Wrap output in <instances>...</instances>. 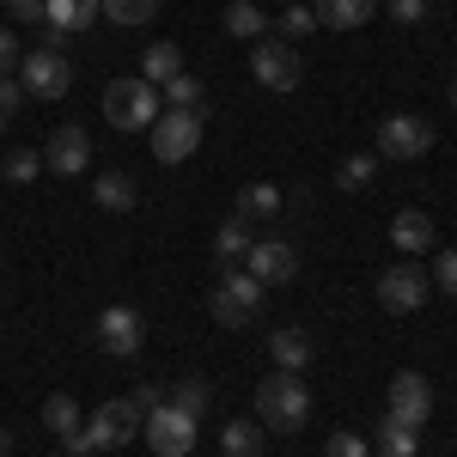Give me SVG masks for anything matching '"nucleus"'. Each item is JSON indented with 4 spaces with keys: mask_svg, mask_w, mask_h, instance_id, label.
Returning <instances> with one entry per match:
<instances>
[{
    "mask_svg": "<svg viewBox=\"0 0 457 457\" xmlns=\"http://www.w3.org/2000/svg\"><path fill=\"white\" fill-rule=\"evenodd\" d=\"M92 202H98L104 213H129L135 202H141V189H135V177H129V171H104L98 183H92Z\"/></svg>",
    "mask_w": 457,
    "mask_h": 457,
    "instance_id": "nucleus-19",
    "label": "nucleus"
},
{
    "mask_svg": "<svg viewBox=\"0 0 457 457\" xmlns=\"http://www.w3.org/2000/svg\"><path fill=\"white\" fill-rule=\"evenodd\" d=\"M372 12H378V0H312V19L323 31H360V25H372Z\"/></svg>",
    "mask_w": 457,
    "mask_h": 457,
    "instance_id": "nucleus-15",
    "label": "nucleus"
},
{
    "mask_svg": "<svg viewBox=\"0 0 457 457\" xmlns=\"http://www.w3.org/2000/svg\"><path fill=\"white\" fill-rule=\"evenodd\" d=\"M104 122L122 129V135H146L159 122V86H146L141 73L135 79H110L104 86Z\"/></svg>",
    "mask_w": 457,
    "mask_h": 457,
    "instance_id": "nucleus-3",
    "label": "nucleus"
},
{
    "mask_svg": "<svg viewBox=\"0 0 457 457\" xmlns=\"http://www.w3.org/2000/svg\"><path fill=\"white\" fill-rule=\"evenodd\" d=\"M208 378H177V390H171V403L177 409H183V415H195V421H202V415H208Z\"/></svg>",
    "mask_w": 457,
    "mask_h": 457,
    "instance_id": "nucleus-30",
    "label": "nucleus"
},
{
    "mask_svg": "<svg viewBox=\"0 0 457 457\" xmlns=\"http://www.w3.org/2000/svg\"><path fill=\"white\" fill-rule=\"evenodd\" d=\"M452 110H457V73H452Z\"/></svg>",
    "mask_w": 457,
    "mask_h": 457,
    "instance_id": "nucleus-41",
    "label": "nucleus"
},
{
    "mask_svg": "<svg viewBox=\"0 0 457 457\" xmlns=\"http://www.w3.org/2000/svg\"><path fill=\"white\" fill-rule=\"evenodd\" d=\"M433 281H439V293H452L457 299V245L439 250V262H433Z\"/></svg>",
    "mask_w": 457,
    "mask_h": 457,
    "instance_id": "nucleus-35",
    "label": "nucleus"
},
{
    "mask_svg": "<svg viewBox=\"0 0 457 457\" xmlns=\"http://www.w3.org/2000/svg\"><path fill=\"white\" fill-rule=\"evenodd\" d=\"M312 31H317L312 6H287V12H281V37H293V43H299V37H312Z\"/></svg>",
    "mask_w": 457,
    "mask_h": 457,
    "instance_id": "nucleus-32",
    "label": "nucleus"
},
{
    "mask_svg": "<svg viewBox=\"0 0 457 457\" xmlns=\"http://www.w3.org/2000/svg\"><path fill=\"white\" fill-rule=\"evenodd\" d=\"M427 293H433V275L415 269V262H396V269L378 275V305H385V312H421Z\"/></svg>",
    "mask_w": 457,
    "mask_h": 457,
    "instance_id": "nucleus-12",
    "label": "nucleus"
},
{
    "mask_svg": "<svg viewBox=\"0 0 457 457\" xmlns=\"http://www.w3.org/2000/svg\"><path fill=\"white\" fill-rule=\"evenodd\" d=\"M378 457H421V433L385 415V421H378Z\"/></svg>",
    "mask_w": 457,
    "mask_h": 457,
    "instance_id": "nucleus-24",
    "label": "nucleus"
},
{
    "mask_svg": "<svg viewBox=\"0 0 457 457\" xmlns=\"http://www.w3.org/2000/svg\"><path fill=\"white\" fill-rule=\"evenodd\" d=\"M433 238H439V232H433V220H427L421 208H403L396 220H390V245H396V250H409V256L433 250Z\"/></svg>",
    "mask_w": 457,
    "mask_h": 457,
    "instance_id": "nucleus-18",
    "label": "nucleus"
},
{
    "mask_svg": "<svg viewBox=\"0 0 457 457\" xmlns=\"http://www.w3.org/2000/svg\"><path fill=\"white\" fill-rule=\"evenodd\" d=\"M323 457H366V439H360V433H329Z\"/></svg>",
    "mask_w": 457,
    "mask_h": 457,
    "instance_id": "nucleus-36",
    "label": "nucleus"
},
{
    "mask_svg": "<svg viewBox=\"0 0 457 457\" xmlns=\"http://www.w3.org/2000/svg\"><path fill=\"white\" fill-rule=\"evenodd\" d=\"M6 452H12V433H6V427H0V457H6Z\"/></svg>",
    "mask_w": 457,
    "mask_h": 457,
    "instance_id": "nucleus-40",
    "label": "nucleus"
},
{
    "mask_svg": "<svg viewBox=\"0 0 457 457\" xmlns=\"http://www.w3.org/2000/svg\"><path fill=\"white\" fill-rule=\"evenodd\" d=\"M262 293H269V287L256 281L250 269H226V275L213 281V293H208L213 323H220V329H245V323H256V312H262Z\"/></svg>",
    "mask_w": 457,
    "mask_h": 457,
    "instance_id": "nucleus-4",
    "label": "nucleus"
},
{
    "mask_svg": "<svg viewBox=\"0 0 457 457\" xmlns=\"http://www.w3.org/2000/svg\"><path fill=\"white\" fill-rule=\"evenodd\" d=\"M232 213H238L245 226H262V220H275V213H281V189H275V183H245Z\"/></svg>",
    "mask_w": 457,
    "mask_h": 457,
    "instance_id": "nucleus-20",
    "label": "nucleus"
},
{
    "mask_svg": "<svg viewBox=\"0 0 457 457\" xmlns=\"http://www.w3.org/2000/svg\"><path fill=\"white\" fill-rule=\"evenodd\" d=\"M159 92H165V104H171V110H202V79H195V73H177V79L159 86Z\"/></svg>",
    "mask_w": 457,
    "mask_h": 457,
    "instance_id": "nucleus-31",
    "label": "nucleus"
},
{
    "mask_svg": "<svg viewBox=\"0 0 457 457\" xmlns=\"http://www.w3.org/2000/svg\"><path fill=\"white\" fill-rule=\"evenodd\" d=\"M385 415L421 433V427L433 421V385H427L421 372H396V378H390V409Z\"/></svg>",
    "mask_w": 457,
    "mask_h": 457,
    "instance_id": "nucleus-13",
    "label": "nucleus"
},
{
    "mask_svg": "<svg viewBox=\"0 0 457 457\" xmlns=\"http://www.w3.org/2000/svg\"><path fill=\"white\" fill-rule=\"evenodd\" d=\"M378 6H390V19H396V25H421L433 0H378Z\"/></svg>",
    "mask_w": 457,
    "mask_h": 457,
    "instance_id": "nucleus-34",
    "label": "nucleus"
},
{
    "mask_svg": "<svg viewBox=\"0 0 457 457\" xmlns=\"http://www.w3.org/2000/svg\"><path fill=\"white\" fill-rule=\"evenodd\" d=\"M195 415H183L177 403H159L153 415L141 421V433H146V452L153 457H189L195 452Z\"/></svg>",
    "mask_w": 457,
    "mask_h": 457,
    "instance_id": "nucleus-7",
    "label": "nucleus"
},
{
    "mask_svg": "<svg viewBox=\"0 0 457 457\" xmlns=\"http://www.w3.org/2000/svg\"><path fill=\"white\" fill-rule=\"evenodd\" d=\"M250 73H256V86H269V92H293L305 68H299V49L287 43V37H262L256 49H250Z\"/></svg>",
    "mask_w": 457,
    "mask_h": 457,
    "instance_id": "nucleus-10",
    "label": "nucleus"
},
{
    "mask_svg": "<svg viewBox=\"0 0 457 457\" xmlns=\"http://www.w3.org/2000/svg\"><path fill=\"white\" fill-rule=\"evenodd\" d=\"M146 146L159 165H183L202 146V110H159V122L146 129Z\"/></svg>",
    "mask_w": 457,
    "mask_h": 457,
    "instance_id": "nucleus-5",
    "label": "nucleus"
},
{
    "mask_svg": "<svg viewBox=\"0 0 457 457\" xmlns=\"http://www.w3.org/2000/svg\"><path fill=\"white\" fill-rule=\"evenodd\" d=\"M262 439H269L262 421H245V415L220 427V452H226V457H262Z\"/></svg>",
    "mask_w": 457,
    "mask_h": 457,
    "instance_id": "nucleus-21",
    "label": "nucleus"
},
{
    "mask_svg": "<svg viewBox=\"0 0 457 457\" xmlns=\"http://www.w3.org/2000/svg\"><path fill=\"white\" fill-rule=\"evenodd\" d=\"M43 427H49V433H55V439H62V445H68L73 433H79V403H73V396H62V390H55V396H49V403H43Z\"/></svg>",
    "mask_w": 457,
    "mask_h": 457,
    "instance_id": "nucleus-23",
    "label": "nucleus"
},
{
    "mask_svg": "<svg viewBox=\"0 0 457 457\" xmlns=\"http://www.w3.org/2000/svg\"><path fill=\"white\" fill-rule=\"evenodd\" d=\"M19 62H25L19 37H12V31H0V79H12V73H19Z\"/></svg>",
    "mask_w": 457,
    "mask_h": 457,
    "instance_id": "nucleus-37",
    "label": "nucleus"
},
{
    "mask_svg": "<svg viewBox=\"0 0 457 457\" xmlns=\"http://www.w3.org/2000/svg\"><path fill=\"white\" fill-rule=\"evenodd\" d=\"M0 177H6V183H37V177H43V146H12L6 165H0Z\"/></svg>",
    "mask_w": 457,
    "mask_h": 457,
    "instance_id": "nucleus-27",
    "label": "nucleus"
},
{
    "mask_svg": "<svg viewBox=\"0 0 457 457\" xmlns=\"http://www.w3.org/2000/svg\"><path fill=\"white\" fill-rule=\"evenodd\" d=\"M98 12H104L110 25H146L159 12V0H98Z\"/></svg>",
    "mask_w": 457,
    "mask_h": 457,
    "instance_id": "nucleus-29",
    "label": "nucleus"
},
{
    "mask_svg": "<svg viewBox=\"0 0 457 457\" xmlns=\"http://www.w3.org/2000/svg\"><path fill=\"white\" fill-rule=\"evenodd\" d=\"M19 86H25V98H43V104H62L73 92V68L62 49H31L25 62H19Z\"/></svg>",
    "mask_w": 457,
    "mask_h": 457,
    "instance_id": "nucleus-6",
    "label": "nucleus"
},
{
    "mask_svg": "<svg viewBox=\"0 0 457 457\" xmlns=\"http://www.w3.org/2000/svg\"><path fill=\"white\" fill-rule=\"evenodd\" d=\"M129 439H141V409L129 403V396H116V403H98L86 427L68 439V457H92V452H116V445H129Z\"/></svg>",
    "mask_w": 457,
    "mask_h": 457,
    "instance_id": "nucleus-1",
    "label": "nucleus"
},
{
    "mask_svg": "<svg viewBox=\"0 0 457 457\" xmlns=\"http://www.w3.org/2000/svg\"><path fill=\"white\" fill-rule=\"evenodd\" d=\"M43 171H49V177H86V171H92V135H86L79 122L55 129L49 146H43Z\"/></svg>",
    "mask_w": 457,
    "mask_h": 457,
    "instance_id": "nucleus-11",
    "label": "nucleus"
},
{
    "mask_svg": "<svg viewBox=\"0 0 457 457\" xmlns=\"http://www.w3.org/2000/svg\"><path fill=\"white\" fill-rule=\"evenodd\" d=\"M250 275L262 287L293 281V275H299V250L287 245V238H256V245H250Z\"/></svg>",
    "mask_w": 457,
    "mask_h": 457,
    "instance_id": "nucleus-14",
    "label": "nucleus"
},
{
    "mask_svg": "<svg viewBox=\"0 0 457 457\" xmlns=\"http://www.w3.org/2000/svg\"><path fill=\"white\" fill-rule=\"evenodd\" d=\"M372 177H378V153H348V159L336 165V183H342L348 195H360Z\"/></svg>",
    "mask_w": 457,
    "mask_h": 457,
    "instance_id": "nucleus-26",
    "label": "nucleus"
},
{
    "mask_svg": "<svg viewBox=\"0 0 457 457\" xmlns=\"http://www.w3.org/2000/svg\"><path fill=\"white\" fill-rule=\"evenodd\" d=\"M92 342H98V353H110V360H135L146 342V323L135 305H104L98 312V329H92Z\"/></svg>",
    "mask_w": 457,
    "mask_h": 457,
    "instance_id": "nucleus-9",
    "label": "nucleus"
},
{
    "mask_svg": "<svg viewBox=\"0 0 457 457\" xmlns=\"http://www.w3.org/2000/svg\"><path fill=\"white\" fill-rule=\"evenodd\" d=\"M177 73H183V49H177V43H146V55H141L146 86H165V79H177Z\"/></svg>",
    "mask_w": 457,
    "mask_h": 457,
    "instance_id": "nucleus-22",
    "label": "nucleus"
},
{
    "mask_svg": "<svg viewBox=\"0 0 457 457\" xmlns=\"http://www.w3.org/2000/svg\"><path fill=\"white\" fill-rule=\"evenodd\" d=\"M92 19H98V0H49V43H68V37H79V31H92Z\"/></svg>",
    "mask_w": 457,
    "mask_h": 457,
    "instance_id": "nucleus-17",
    "label": "nucleus"
},
{
    "mask_svg": "<svg viewBox=\"0 0 457 457\" xmlns=\"http://www.w3.org/2000/svg\"><path fill=\"white\" fill-rule=\"evenodd\" d=\"M6 6H12L19 25H43V19H49V0H6Z\"/></svg>",
    "mask_w": 457,
    "mask_h": 457,
    "instance_id": "nucleus-38",
    "label": "nucleus"
},
{
    "mask_svg": "<svg viewBox=\"0 0 457 457\" xmlns=\"http://www.w3.org/2000/svg\"><path fill=\"white\" fill-rule=\"evenodd\" d=\"M312 329H299V323H287L269 336V360H275V372H305L312 366Z\"/></svg>",
    "mask_w": 457,
    "mask_h": 457,
    "instance_id": "nucleus-16",
    "label": "nucleus"
},
{
    "mask_svg": "<svg viewBox=\"0 0 457 457\" xmlns=\"http://www.w3.org/2000/svg\"><path fill=\"white\" fill-rule=\"evenodd\" d=\"M250 245H256V238H250V226L238 220V213H232V220H220V232H213V256H220V262L250 256Z\"/></svg>",
    "mask_w": 457,
    "mask_h": 457,
    "instance_id": "nucleus-25",
    "label": "nucleus"
},
{
    "mask_svg": "<svg viewBox=\"0 0 457 457\" xmlns=\"http://www.w3.org/2000/svg\"><path fill=\"white\" fill-rule=\"evenodd\" d=\"M226 31H232V37H262V31H269V19H262L256 0H232V6H226Z\"/></svg>",
    "mask_w": 457,
    "mask_h": 457,
    "instance_id": "nucleus-28",
    "label": "nucleus"
},
{
    "mask_svg": "<svg viewBox=\"0 0 457 457\" xmlns=\"http://www.w3.org/2000/svg\"><path fill=\"white\" fill-rule=\"evenodd\" d=\"M129 403H135V409H141V421H146V415H153V409H159V403H165V396H159V390H153V385H141V390H135V396H129Z\"/></svg>",
    "mask_w": 457,
    "mask_h": 457,
    "instance_id": "nucleus-39",
    "label": "nucleus"
},
{
    "mask_svg": "<svg viewBox=\"0 0 457 457\" xmlns=\"http://www.w3.org/2000/svg\"><path fill=\"white\" fill-rule=\"evenodd\" d=\"M433 141H439V129H433L427 116H415V110L378 122V159H427Z\"/></svg>",
    "mask_w": 457,
    "mask_h": 457,
    "instance_id": "nucleus-8",
    "label": "nucleus"
},
{
    "mask_svg": "<svg viewBox=\"0 0 457 457\" xmlns=\"http://www.w3.org/2000/svg\"><path fill=\"white\" fill-rule=\"evenodd\" d=\"M256 421L262 433H299V427L312 421V390L299 372H275V378H262L256 385Z\"/></svg>",
    "mask_w": 457,
    "mask_h": 457,
    "instance_id": "nucleus-2",
    "label": "nucleus"
},
{
    "mask_svg": "<svg viewBox=\"0 0 457 457\" xmlns=\"http://www.w3.org/2000/svg\"><path fill=\"white\" fill-rule=\"evenodd\" d=\"M19 104H25V86H19V79H0V135H6V122L19 116Z\"/></svg>",
    "mask_w": 457,
    "mask_h": 457,
    "instance_id": "nucleus-33",
    "label": "nucleus"
}]
</instances>
